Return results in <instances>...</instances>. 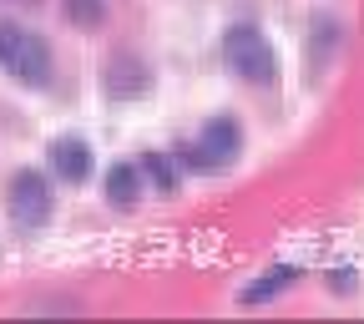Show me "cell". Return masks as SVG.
Listing matches in <instances>:
<instances>
[{
    "label": "cell",
    "instance_id": "obj_1",
    "mask_svg": "<svg viewBox=\"0 0 364 324\" xmlns=\"http://www.w3.org/2000/svg\"><path fill=\"white\" fill-rule=\"evenodd\" d=\"M0 71L21 86H46L56 76V56L36 31H26L21 21H0Z\"/></svg>",
    "mask_w": 364,
    "mask_h": 324
},
{
    "label": "cell",
    "instance_id": "obj_8",
    "mask_svg": "<svg viewBox=\"0 0 364 324\" xmlns=\"http://www.w3.org/2000/svg\"><path fill=\"white\" fill-rule=\"evenodd\" d=\"M294 279H299V268H294V263H279V268H263V273H258L253 284H243V289H238V304H268L273 294H284V289H289Z\"/></svg>",
    "mask_w": 364,
    "mask_h": 324
},
{
    "label": "cell",
    "instance_id": "obj_5",
    "mask_svg": "<svg viewBox=\"0 0 364 324\" xmlns=\"http://www.w3.org/2000/svg\"><path fill=\"white\" fill-rule=\"evenodd\" d=\"M147 81H152V71L136 61L132 51H122V56H112V61H107V91H112V97H122V102L147 97Z\"/></svg>",
    "mask_w": 364,
    "mask_h": 324
},
{
    "label": "cell",
    "instance_id": "obj_4",
    "mask_svg": "<svg viewBox=\"0 0 364 324\" xmlns=\"http://www.w3.org/2000/svg\"><path fill=\"white\" fill-rule=\"evenodd\" d=\"M198 147H203L208 167L218 172V167H228V162L243 152V127H238L233 117H208L203 132H198Z\"/></svg>",
    "mask_w": 364,
    "mask_h": 324
},
{
    "label": "cell",
    "instance_id": "obj_2",
    "mask_svg": "<svg viewBox=\"0 0 364 324\" xmlns=\"http://www.w3.org/2000/svg\"><path fill=\"white\" fill-rule=\"evenodd\" d=\"M223 66L248 86H268L273 71H279V56H273V41L253 21H238L223 31Z\"/></svg>",
    "mask_w": 364,
    "mask_h": 324
},
{
    "label": "cell",
    "instance_id": "obj_10",
    "mask_svg": "<svg viewBox=\"0 0 364 324\" xmlns=\"http://www.w3.org/2000/svg\"><path fill=\"white\" fill-rule=\"evenodd\" d=\"M66 21L81 31H97L107 21V0H66Z\"/></svg>",
    "mask_w": 364,
    "mask_h": 324
},
{
    "label": "cell",
    "instance_id": "obj_6",
    "mask_svg": "<svg viewBox=\"0 0 364 324\" xmlns=\"http://www.w3.org/2000/svg\"><path fill=\"white\" fill-rule=\"evenodd\" d=\"M51 167L66 182H86L91 172H97V157H91V147L81 142V137H56L51 142Z\"/></svg>",
    "mask_w": 364,
    "mask_h": 324
},
{
    "label": "cell",
    "instance_id": "obj_9",
    "mask_svg": "<svg viewBox=\"0 0 364 324\" xmlns=\"http://www.w3.org/2000/svg\"><path fill=\"white\" fill-rule=\"evenodd\" d=\"M177 157H167V152H147V157H136V167H142V177L147 182H157L162 193H172L177 188V167H172Z\"/></svg>",
    "mask_w": 364,
    "mask_h": 324
},
{
    "label": "cell",
    "instance_id": "obj_11",
    "mask_svg": "<svg viewBox=\"0 0 364 324\" xmlns=\"http://www.w3.org/2000/svg\"><path fill=\"white\" fill-rule=\"evenodd\" d=\"M16 6H36V0H16Z\"/></svg>",
    "mask_w": 364,
    "mask_h": 324
},
{
    "label": "cell",
    "instance_id": "obj_7",
    "mask_svg": "<svg viewBox=\"0 0 364 324\" xmlns=\"http://www.w3.org/2000/svg\"><path fill=\"white\" fill-rule=\"evenodd\" d=\"M107 203L112 208H136L142 203V167L136 162H117L107 172Z\"/></svg>",
    "mask_w": 364,
    "mask_h": 324
},
{
    "label": "cell",
    "instance_id": "obj_3",
    "mask_svg": "<svg viewBox=\"0 0 364 324\" xmlns=\"http://www.w3.org/2000/svg\"><path fill=\"white\" fill-rule=\"evenodd\" d=\"M6 203H11V223H16V228H46V223H51V213H56L51 182H46L36 167H26V172L11 177Z\"/></svg>",
    "mask_w": 364,
    "mask_h": 324
}]
</instances>
